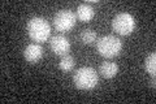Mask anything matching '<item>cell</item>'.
<instances>
[{"instance_id":"6da1fadb","label":"cell","mask_w":156,"mask_h":104,"mask_svg":"<svg viewBox=\"0 0 156 104\" xmlns=\"http://www.w3.org/2000/svg\"><path fill=\"white\" fill-rule=\"evenodd\" d=\"M26 31L31 41L37 43L47 42L51 35V26L43 17H33L26 23Z\"/></svg>"},{"instance_id":"7a4b0ae2","label":"cell","mask_w":156,"mask_h":104,"mask_svg":"<svg viewBox=\"0 0 156 104\" xmlns=\"http://www.w3.org/2000/svg\"><path fill=\"white\" fill-rule=\"evenodd\" d=\"M96 51L100 56L111 59L120 55L122 51V42L115 35H104L96 41Z\"/></svg>"},{"instance_id":"3957f363","label":"cell","mask_w":156,"mask_h":104,"mask_svg":"<svg viewBox=\"0 0 156 104\" xmlns=\"http://www.w3.org/2000/svg\"><path fill=\"white\" fill-rule=\"evenodd\" d=\"M98 81H99L98 72L91 66H82L73 76V82L80 90H92L96 87Z\"/></svg>"},{"instance_id":"277c9868","label":"cell","mask_w":156,"mask_h":104,"mask_svg":"<svg viewBox=\"0 0 156 104\" xmlns=\"http://www.w3.org/2000/svg\"><path fill=\"white\" fill-rule=\"evenodd\" d=\"M112 29H113L115 33L126 37V35H129V34H131L134 31L135 20L128 12L119 13L113 17V20H112Z\"/></svg>"},{"instance_id":"5b68a950","label":"cell","mask_w":156,"mask_h":104,"mask_svg":"<svg viewBox=\"0 0 156 104\" xmlns=\"http://www.w3.org/2000/svg\"><path fill=\"white\" fill-rule=\"evenodd\" d=\"M77 16L70 9H60L53 16V26L57 31L66 33L76 26Z\"/></svg>"},{"instance_id":"8992f818","label":"cell","mask_w":156,"mask_h":104,"mask_svg":"<svg viewBox=\"0 0 156 104\" xmlns=\"http://www.w3.org/2000/svg\"><path fill=\"white\" fill-rule=\"evenodd\" d=\"M50 47L53 53L58 56L68 55L70 51V42L64 35H55L50 39Z\"/></svg>"},{"instance_id":"52a82bcc","label":"cell","mask_w":156,"mask_h":104,"mask_svg":"<svg viewBox=\"0 0 156 104\" xmlns=\"http://www.w3.org/2000/svg\"><path fill=\"white\" fill-rule=\"evenodd\" d=\"M23 57L25 60L30 64H37L41 59L43 57V48L41 44L38 43H31L27 44L23 49Z\"/></svg>"},{"instance_id":"ba28073f","label":"cell","mask_w":156,"mask_h":104,"mask_svg":"<svg viewBox=\"0 0 156 104\" xmlns=\"http://www.w3.org/2000/svg\"><path fill=\"white\" fill-rule=\"evenodd\" d=\"M76 16L82 22H90L95 16V11H94V8L91 7V4L83 3V4H80V5H78Z\"/></svg>"},{"instance_id":"9c48e42d","label":"cell","mask_w":156,"mask_h":104,"mask_svg":"<svg viewBox=\"0 0 156 104\" xmlns=\"http://www.w3.org/2000/svg\"><path fill=\"white\" fill-rule=\"evenodd\" d=\"M99 73L104 78H113L119 73V65L116 63L104 61V63H101V65L99 68Z\"/></svg>"},{"instance_id":"30bf717a","label":"cell","mask_w":156,"mask_h":104,"mask_svg":"<svg viewBox=\"0 0 156 104\" xmlns=\"http://www.w3.org/2000/svg\"><path fill=\"white\" fill-rule=\"evenodd\" d=\"M74 65H76L74 57L70 56L69 53H68V55L61 56L60 61H58V68H60V70L66 72V73H68V72H70V70H73Z\"/></svg>"},{"instance_id":"8fae6325","label":"cell","mask_w":156,"mask_h":104,"mask_svg":"<svg viewBox=\"0 0 156 104\" xmlns=\"http://www.w3.org/2000/svg\"><path fill=\"white\" fill-rule=\"evenodd\" d=\"M80 39L83 44H92L98 41V35L94 30H91V29H83L80 34Z\"/></svg>"},{"instance_id":"7c38bea8","label":"cell","mask_w":156,"mask_h":104,"mask_svg":"<svg viewBox=\"0 0 156 104\" xmlns=\"http://www.w3.org/2000/svg\"><path fill=\"white\" fill-rule=\"evenodd\" d=\"M144 68L150 76L155 77V72H156V53H150L144 60Z\"/></svg>"},{"instance_id":"4fadbf2b","label":"cell","mask_w":156,"mask_h":104,"mask_svg":"<svg viewBox=\"0 0 156 104\" xmlns=\"http://www.w3.org/2000/svg\"><path fill=\"white\" fill-rule=\"evenodd\" d=\"M151 85H152V87H155V77H152V81H151Z\"/></svg>"}]
</instances>
